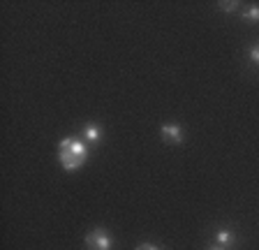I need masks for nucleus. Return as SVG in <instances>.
I'll list each match as a JSON object with an SVG mask.
<instances>
[{
  "label": "nucleus",
  "instance_id": "obj_8",
  "mask_svg": "<svg viewBox=\"0 0 259 250\" xmlns=\"http://www.w3.org/2000/svg\"><path fill=\"white\" fill-rule=\"evenodd\" d=\"M248 58L252 65H259V42H254L252 47L248 49Z\"/></svg>",
  "mask_w": 259,
  "mask_h": 250
},
{
  "label": "nucleus",
  "instance_id": "obj_10",
  "mask_svg": "<svg viewBox=\"0 0 259 250\" xmlns=\"http://www.w3.org/2000/svg\"><path fill=\"white\" fill-rule=\"evenodd\" d=\"M137 250H160V248L153 243H141V245H137Z\"/></svg>",
  "mask_w": 259,
  "mask_h": 250
},
{
  "label": "nucleus",
  "instance_id": "obj_2",
  "mask_svg": "<svg viewBox=\"0 0 259 250\" xmlns=\"http://www.w3.org/2000/svg\"><path fill=\"white\" fill-rule=\"evenodd\" d=\"M58 151L70 153V155L83 160V162L88 160V146H86V142H83V139H76V137H65V139H60Z\"/></svg>",
  "mask_w": 259,
  "mask_h": 250
},
{
  "label": "nucleus",
  "instance_id": "obj_9",
  "mask_svg": "<svg viewBox=\"0 0 259 250\" xmlns=\"http://www.w3.org/2000/svg\"><path fill=\"white\" fill-rule=\"evenodd\" d=\"M236 7H238L236 0H232V3H220V10H222V12H234Z\"/></svg>",
  "mask_w": 259,
  "mask_h": 250
},
{
  "label": "nucleus",
  "instance_id": "obj_4",
  "mask_svg": "<svg viewBox=\"0 0 259 250\" xmlns=\"http://www.w3.org/2000/svg\"><path fill=\"white\" fill-rule=\"evenodd\" d=\"M58 162L65 172H76V169H81L83 164H86L83 160L74 158V155H70V153H63V151H58Z\"/></svg>",
  "mask_w": 259,
  "mask_h": 250
},
{
  "label": "nucleus",
  "instance_id": "obj_11",
  "mask_svg": "<svg viewBox=\"0 0 259 250\" xmlns=\"http://www.w3.org/2000/svg\"><path fill=\"white\" fill-rule=\"evenodd\" d=\"M208 250H225V248H220V245H215V248H208Z\"/></svg>",
  "mask_w": 259,
  "mask_h": 250
},
{
  "label": "nucleus",
  "instance_id": "obj_6",
  "mask_svg": "<svg viewBox=\"0 0 259 250\" xmlns=\"http://www.w3.org/2000/svg\"><path fill=\"white\" fill-rule=\"evenodd\" d=\"M215 241H218V245H220V248H232L234 243H236V236H234V232L232 229H227V227H220L215 232Z\"/></svg>",
  "mask_w": 259,
  "mask_h": 250
},
{
  "label": "nucleus",
  "instance_id": "obj_5",
  "mask_svg": "<svg viewBox=\"0 0 259 250\" xmlns=\"http://www.w3.org/2000/svg\"><path fill=\"white\" fill-rule=\"evenodd\" d=\"M81 139L88 144H100L102 142V128L95 123H88L86 128H83V132H81Z\"/></svg>",
  "mask_w": 259,
  "mask_h": 250
},
{
  "label": "nucleus",
  "instance_id": "obj_3",
  "mask_svg": "<svg viewBox=\"0 0 259 250\" xmlns=\"http://www.w3.org/2000/svg\"><path fill=\"white\" fill-rule=\"evenodd\" d=\"M160 135L167 144H181L185 139V130L178 123H164L160 128Z\"/></svg>",
  "mask_w": 259,
  "mask_h": 250
},
{
  "label": "nucleus",
  "instance_id": "obj_1",
  "mask_svg": "<svg viewBox=\"0 0 259 250\" xmlns=\"http://www.w3.org/2000/svg\"><path fill=\"white\" fill-rule=\"evenodd\" d=\"M86 245H88V250H111L113 239L107 234V229L95 227L86 234Z\"/></svg>",
  "mask_w": 259,
  "mask_h": 250
},
{
  "label": "nucleus",
  "instance_id": "obj_7",
  "mask_svg": "<svg viewBox=\"0 0 259 250\" xmlns=\"http://www.w3.org/2000/svg\"><path fill=\"white\" fill-rule=\"evenodd\" d=\"M241 19H245V21H254L259 23V5H250L248 10L241 12Z\"/></svg>",
  "mask_w": 259,
  "mask_h": 250
}]
</instances>
